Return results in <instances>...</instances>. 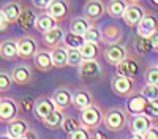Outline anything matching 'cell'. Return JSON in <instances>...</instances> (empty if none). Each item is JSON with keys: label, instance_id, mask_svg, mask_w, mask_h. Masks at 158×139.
Returning a JSON list of instances; mask_svg holds the SVG:
<instances>
[{"label": "cell", "instance_id": "7", "mask_svg": "<svg viewBox=\"0 0 158 139\" xmlns=\"http://www.w3.org/2000/svg\"><path fill=\"white\" fill-rule=\"evenodd\" d=\"M144 16H146V10H144L139 3H128L122 19L128 27H138V24L141 22V19Z\"/></svg>", "mask_w": 158, "mask_h": 139}, {"label": "cell", "instance_id": "3", "mask_svg": "<svg viewBox=\"0 0 158 139\" xmlns=\"http://www.w3.org/2000/svg\"><path fill=\"white\" fill-rule=\"evenodd\" d=\"M18 112H19V103L11 98V96H5V98H0V122L8 123L13 119L18 117Z\"/></svg>", "mask_w": 158, "mask_h": 139}, {"label": "cell", "instance_id": "18", "mask_svg": "<svg viewBox=\"0 0 158 139\" xmlns=\"http://www.w3.org/2000/svg\"><path fill=\"white\" fill-rule=\"evenodd\" d=\"M32 78H33V76H32V70L27 65H18V67L13 68V71H11V79H13V82L18 84V85H27V84H30Z\"/></svg>", "mask_w": 158, "mask_h": 139}, {"label": "cell", "instance_id": "46", "mask_svg": "<svg viewBox=\"0 0 158 139\" xmlns=\"http://www.w3.org/2000/svg\"><path fill=\"white\" fill-rule=\"evenodd\" d=\"M90 139H108V134L104 133V131H101V130H92V133H90Z\"/></svg>", "mask_w": 158, "mask_h": 139}, {"label": "cell", "instance_id": "5", "mask_svg": "<svg viewBox=\"0 0 158 139\" xmlns=\"http://www.w3.org/2000/svg\"><path fill=\"white\" fill-rule=\"evenodd\" d=\"M36 51H38V44H36L33 36L25 35V36H21L18 40V55H19V59H24V60L33 59Z\"/></svg>", "mask_w": 158, "mask_h": 139}, {"label": "cell", "instance_id": "30", "mask_svg": "<svg viewBox=\"0 0 158 139\" xmlns=\"http://www.w3.org/2000/svg\"><path fill=\"white\" fill-rule=\"evenodd\" d=\"M22 8H24V6L19 5L18 2H8L2 10H3V13H5L6 19L10 21V24H15V22H18V19H19V16H21Z\"/></svg>", "mask_w": 158, "mask_h": 139}, {"label": "cell", "instance_id": "27", "mask_svg": "<svg viewBox=\"0 0 158 139\" xmlns=\"http://www.w3.org/2000/svg\"><path fill=\"white\" fill-rule=\"evenodd\" d=\"M51 59H52V65H54V68H63V67H68L67 47L59 46V47L51 49Z\"/></svg>", "mask_w": 158, "mask_h": 139}, {"label": "cell", "instance_id": "50", "mask_svg": "<svg viewBox=\"0 0 158 139\" xmlns=\"http://www.w3.org/2000/svg\"><path fill=\"white\" fill-rule=\"evenodd\" d=\"M0 139H13V137L8 136V134H3V136H0Z\"/></svg>", "mask_w": 158, "mask_h": 139}, {"label": "cell", "instance_id": "51", "mask_svg": "<svg viewBox=\"0 0 158 139\" xmlns=\"http://www.w3.org/2000/svg\"><path fill=\"white\" fill-rule=\"evenodd\" d=\"M127 2H128V3H139L141 0H127Z\"/></svg>", "mask_w": 158, "mask_h": 139}, {"label": "cell", "instance_id": "17", "mask_svg": "<svg viewBox=\"0 0 158 139\" xmlns=\"http://www.w3.org/2000/svg\"><path fill=\"white\" fill-rule=\"evenodd\" d=\"M33 65L38 71H51L52 68H54V65H52V59H51V51H36V54L33 55Z\"/></svg>", "mask_w": 158, "mask_h": 139}, {"label": "cell", "instance_id": "28", "mask_svg": "<svg viewBox=\"0 0 158 139\" xmlns=\"http://www.w3.org/2000/svg\"><path fill=\"white\" fill-rule=\"evenodd\" d=\"M127 0H109L108 5H106V13L108 16L114 18V19H118L123 16L125 13V8H127Z\"/></svg>", "mask_w": 158, "mask_h": 139}, {"label": "cell", "instance_id": "19", "mask_svg": "<svg viewBox=\"0 0 158 139\" xmlns=\"http://www.w3.org/2000/svg\"><path fill=\"white\" fill-rule=\"evenodd\" d=\"M101 32V41L109 44H115L122 40V29L118 25H104V27L100 30Z\"/></svg>", "mask_w": 158, "mask_h": 139}, {"label": "cell", "instance_id": "10", "mask_svg": "<svg viewBox=\"0 0 158 139\" xmlns=\"http://www.w3.org/2000/svg\"><path fill=\"white\" fill-rule=\"evenodd\" d=\"M46 13L51 18H54L57 22H60V21H63L65 18L68 16L70 2L68 0H51L49 6L46 8Z\"/></svg>", "mask_w": 158, "mask_h": 139}, {"label": "cell", "instance_id": "25", "mask_svg": "<svg viewBox=\"0 0 158 139\" xmlns=\"http://www.w3.org/2000/svg\"><path fill=\"white\" fill-rule=\"evenodd\" d=\"M63 119H65V116H63V109L56 108V109L52 111L49 116H46L41 122L44 123L46 128H49V130H57V128H60V125H62Z\"/></svg>", "mask_w": 158, "mask_h": 139}, {"label": "cell", "instance_id": "6", "mask_svg": "<svg viewBox=\"0 0 158 139\" xmlns=\"http://www.w3.org/2000/svg\"><path fill=\"white\" fill-rule=\"evenodd\" d=\"M79 68V78L82 81H95L101 76V67L97 60H82Z\"/></svg>", "mask_w": 158, "mask_h": 139}, {"label": "cell", "instance_id": "41", "mask_svg": "<svg viewBox=\"0 0 158 139\" xmlns=\"http://www.w3.org/2000/svg\"><path fill=\"white\" fill-rule=\"evenodd\" d=\"M33 106H35V100L32 96H24L21 101H19V108L24 111V112H32L33 111Z\"/></svg>", "mask_w": 158, "mask_h": 139}, {"label": "cell", "instance_id": "35", "mask_svg": "<svg viewBox=\"0 0 158 139\" xmlns=\"http://www.w3.org/2000/svg\"><path fill=\"white\" fill-rule=\"evenodd\" d=\"M67 57H68V67H79L82 62L81 51L74 47H67Z\"/></svg>", "mask_w": 158, "mask_h": 139}, {"label": "cell", "instance_id": "42", "mask_svg": "<svg viewBox=\"0 0 158 139\" xmlns=\"http://www.w3.org/2000/svg\"><path fill=\"white\" fill-rule=\"evenodd\" d=\"M68 139H90V131L85 130L84 126H81V128H77L76 131L70 133Z\"/></svg>", "mask_w": 158, "mask_h": 139}, {"label": "cell", "instance_id": "1", "mask_svg": "<svg viewBox=\"0 0 158 139\" xmlns=\"http://www.w3.org/2000/svg\"><path fill=\"white\" fill-rule=\"evenodd\" d=\"M127 111L122 108H111L104 112L103 125L108 131H122L127 125Z\"/></svg>", "mask_w": 158, "mask_h": 139}, {"label": "cell", "instance_id": "2", "mask_svg": "<svg viewBox=\"0 0 158 139\" xmlns=\"http://www.w3.org/2000/svg\"><path fill=\"white\" fill-rule=\"evenodd\" d=\"M103 116H104V112L101 111V108L94 103L89 108H85L84 111H81L79 122H81V126H84L85 130L92 131V130L100 128V125L103 123Z\"/></svg>", "mask_w": 158, "mask_h": 139}, {"label": "cell", "instance_id": "26", "mask_svg": "<svg viewBox=\"0 0 158 139\" xmlns=\"http://www.w3.org/2000/svg\"><path fill=\"white\" fill-rule=\"evenodd\" d=\"M57 25V21L54 19V18H51L48 13H44V14H40V16H36V21H35V30L36 32H40V33H46L48 30H51V29H54Z\"/></svg>", "mask_w": 158, "mask_h": 139}, {"label": "cell", "instance_id": "23", "mask_svg": "<svg viewBox=\"0 0 158 139\" xmlns=\"http://www.w3.org/2000/svg\"><path fill=\"white\" fill-rule=\"evenodd\" d=\"M51 98L54 100V103H56L57 108H60V109H67V108L71 104V101H73V93L68 90V88L62 87V88H57V90L52 93Z\"/></svg>", "mask_w": 158, "mask_h": 139}, {"label": "cell", "instance_id": "43", "mask_svg": "<svg viewBox=\"0 0 158 139\" xmlns=\"http://www.w3.org/2000/svg\"><path fill=\"white\" fill-rule=\"evenodd\" d=\"M142 136H144V139H158V126L156 125H152Z\"/></svg>", "mask_w": 158, "mask_h": 139}, {"label": "cell", "instance_id": "9", "mask_svg": "<svg viewBox=\"0 0 158 139\" xmlns=\"http://www.w3.org/2000/svg\"><path fill=\"white\" fill-rule=\"evenodd\" d=\"M127 55H128L127 49H125V46H122L120 43L109 44L106 49H104V52H103L104 60H106L109 65H112V67H117Z\"/></svg>", "mask_w": 158, "mask_h": 139}, {"label": "cell", "instance_id": "49", "mask_svg": "<svg viewBox=\"0 0 158 139\" xmlns=\"http://www.w3.org/2000/svg\"><path fill=\"white\" fill-rule=\"evenodd\" d=\"M128 139H144V136L142 134H136V133H131V136Z\"/></svg>", "mask_w": 158, "mask_h": 139}, {"label": "cell", "instance_id": "16", "mask_svg": "<svg viewBox=\"0 0 158 139\" xmlns=\"http://www.w3.org/2000/svg\"><path fill=\"white\" fill-rule=\"evenodd\" d=\"M152 125H153V120L150 117H147L146 114H138V116H133V119H131L130 130H131V133L144 134Z\"/></svg>", "mask_w": 158, "mask_h": 139}, {"label": "cell", "instance_id": "37", "mask_svg": "<svg viewBox=\"0 0 158 139\" xmlns=\"http://www.w3.org/2000/svg\"><path fill=\"white\" fill-rule=\"evenodd\" d=\"M144 81L146 84H152V85H158V67H150L144 73Z\"/></svg>", "mask_w": 158, "mask_h": 139}, {"label": "cell", "instance_id": "24", "mask_svg": "<svg viewBox=\"0 0 158 139\" xmlns=\"http://www.w3.org/2000/svg\"><path fill=\"white\" fill-rule=\"evenodd\" d=\"M71 104L77 109V111H84L85 108H89L90 104H94V98L87 90H76L73 93V101Z\"/></svg>", "mask_w": 158, "mask_h": 139}, {"label": "cell", "instance_id": "32", "mask_svg": "<svg viewBox=\"0 0 158 139\" xmlns=\"http://www.w3.org/2000/svg\"><path fill=\"white\" fill-rule=\"evenodd\" d=\"M84 36L81 35H76L73 32H68V33H65V38H63V44L65 47H74V49H79L82 44H84Z\"/></svg>", "mask_w": 158, "mask_h": 139}, {"label": "cell", "instance_id": "4", "mask_svg": "<svg viewBox=\"0 0 158 139\" xmlns=\"http://www.w3.org/2000/svg\"><path fill=\"white\" fill-rule=\"evenodd\" d=\"M111 87H112V92L115 95L125 98V96L133 95V92H135V81L131 78H127V76L115 74V78H112Z\"/></svg>", "mask_w": 158, "mask_h": 139}, {"label": "cell", "instance_id": "38", "mask_svg": "<svg viewBox=\"0 0 158 139\" xmlns=\"http://www.w3.org/2000/svg\"><path fill=\"white\" fill-rule=\"evenodd\" d=\"M144 114H146L147 117H150L152 120H156L158 119V100L147 101V106L144 109Z\"/></svg>", "mask_w": 158, "mask_h": 139}, {"label": "cell", "instance_id": "8", "mask_svg": "<svg viewBox=\"0 0 158 139\" xmlns=\"http://www.w3.org/2000/svg\"><path fill=\"white\" fill-rule=\"evenodd\" d=\"M106 13V5L103 0H87V3L84 6V18L89 19L90 22H97L101 19Z\"/></svg>", "mask_w": 158, "mask_h": 139}, {"label": "cell", "instance_id": "31", "mask_svg": "<svg viewBox=\"0 0 158 139\" xmlns=\"http://www.w3.org/2000/svg\"><path fill=\"white\" fill-rule=\"evenodd\" d=\"M79 51H81L82 60H97L98 44L97 43H90V41H84V44L79 47Z\"/></svg>", "mask_w": 158, "mask_h": 139}, {"label": "cell", "instance_id": "40", "mask_svg": "<svg viewBox=\"0 0 158 139\" xmlns=\"http://www.w3.org/2000/svg\"><path fill=\"white\" fill-rule=\"evenodd\" d=\"M11 84H13L11 74H8V73H5V71H0V93L10 90Z\"/></svg>", "mask_w": 158, "mask_h": 139}, {"label": "cell", "instance_id": "29", "mask_svg": "<svg viewBox=\"0 0 158 139\" xmlns=\"http://www.w3.org/2000/svg\"><path fill=\"white\" fill-rule=\"evenodd\" d=\"M90 27H94V22H90V21L85 19L84 16H82V18H74V19L71 21V24H70V32L84 36V33H85Z\"/></svg>", "mask_w": 158, "mask_h": 139}, {"label": "cell", "instance_id": "20", "mask_svg": "<svg viewBox=\"0 0 158 139\" xmlns=\"http://www.w3.org/2000/svg\"><path fill=\"white\" fill-rule=\"evenodd\" d=\"M0 57L6 62L16 60L18 55V40H6L0 43Z\"/></svg>", "mask_w": 158, "mask_h": 139}, {"label": "cell", "instance_id": "45", "mask_svg": "<svg viewBox=\"0 0 158 139\" xmlns=\"http://www.w3.org/2000/svg\"><path fill=\"white\" fill-rule=\"evenodd\" d=\"M32 3L38 10H46L49 6V3H51V0H32Z\"/></svg>", "mask_w": 158, "mask_h": 139}, {"label": "cell", "instance_id": "15", "mask_svg": "<svg viewBox=\"0 0 158 139\" xmlns=\"http://www.w3.org/2000/svg\"><path fill=\"white\" fill-rule=\"evenodd\" d=\"M115 71H117V74L127 76V78H131V79H133L135 76L138 74V71H139V63L136 62V59L127 55V57L115 67Z\"/></svg>", "mask_w": 158, "mask_h": 139}, {"label": "cell", "instance_id": "12", "mask_svg": "<svg viewBox=\"0 0 158 139\" xmlns=\"http://www.w3.org/2000/svg\"><path fill=\"white\" fill-rule=\"evenodd\" d=\"M57 106L54 103V100L49 96H40L38 100H35V106H33V114L38 120H43L46 116L54 111Z\"/></svg>", "mask_w": 158, "mask_h": 139}, {"label": "cell", "instance_id": "47", "mask_svg": "<svg viewBox=\"0 0 158 139\" xmlns=\"http://www.w3.org/2000/svg\"><path fill=\"white\" fill-rule=\"evenodd\" d=\"M150 43H152V49L155 51V52H158V30H156L155 33H152Z\"/></svg>", "mask_w": 158, "mask_h": 139}, {"label": "cell", "instance_id": "33", "mask_svg": "<svg viewBox=\"0 0 158 139\" xmlns=\"http://www.w3.org/2000/svg\"><path fill=\"white\" fill-rule=\"evenodd\" d=\"M60 128L63 130V133L70 134V133L76 131L77 128H81V122H79L76 117H65L62 125H60Z\"/></svg>", "mask_w": 158, "mask_h": 139}, {"label": "cell", "instance_id": "44", "mask_svg": "<svg viewBox=\"0 0 158 139\" xmlns=\"http://www.w3.org/2000/svg\"><path fill=\"white\" fill-rule=\"evenodd\" d=\"M10 21L6 19V16H5V13H3V10H0V32H6L8 29H10Z\"/></svg>", "mask_w": 158, "mask_h": 139}, {"label": "cell", "instance_id": "39", "mask_svg": "<svg viewBox=\"0 0 158 139\" xmlns=\"http://www.w3.org/2000/svg\"><path fill=\"white\" fill-rule=\"evenodd\" d=\"M84 40L85 41H90V43H100L101 41V32H100V29H97V27H90L85 33H84Z\"/></svg>", "mask_w": 158, "mask_h": 139}, {"label": "cell", "instance_id": "36", "mask_svg": "<svg viewBox=\"0 0 158 139\" xmlns=\"http://www.w3.org/2000/svg\"><path fill=\"white\" fill-rule=\"evenodd\" d=\"M141 95H144L149 101L150 100H158V85H152V84H144V87L141 88Z\"/></svg>", "mask_w": 158, "mask_h": 139}, {"label": "cell", "instance_id": "48", "mask_svg": "<svg viewBox=\"0 0 158 139\" xmlns=\"http://www.w3.org/2000/svg\"><path fill=\"white\" fill-rule=\"evenodd\" d=\"M18 139H36V134L33 133V131H27V133H25V134H22V136H19Z\"/></svg>", "mask_w": 158, "mask_h": 139}, {"label": "cell", "instance_id": "21", "mask_svg": "<svg viewBox=\"0 0 158 139\" xmlns=\"http://www.w3.org/2000/svg\"><path fill=\"white\" fill-rule=\"evenodd\" d=\"M35 21H36V14L32 11V8L29 6H24L22 8V13H21V16L18 19V25H19V29L24 30V32H29L35 27Z\"/></svg>", "mask_w": 158, "mask_h": 139}, {"label": "cell", "instance_id": "34", "mask_svg": "<svg viewBox=\"0 0 158 139\" xmlns=\"http://www.w3.org/2000/svg\"><path fill=\"white\" fill-rule=\"evenodd\" d=\"M135 49H136V52L144 55V54H147L150 52L152 49V43H150V38H142V36H138V40L135 43Z\"/></svg>", "mask_w": 158, "mask_h": 139}, {"label": "cell", "instance_id": "14", "mask_svg": "<svg viewBox=\"0 0 158 139\" xmlns=\"http://www.w3.org/2000/svg\"><path fill=\"white\" fill-rule=\"evenodd\" d=\"M63 38H65V32L62 30V27H56L48 30L46 33H43V44L48 49H54L63 44Z\"/></svg>", "mask_w": 158, "mask_h": 139}, {"label": "cell", "instance_id": "13", "mask_svg": "<svg viewBox=\"0 0 158 139\" xmlns=\"http://www.w3.org/2000/svg\"><path fill=\"white\" fill-rule=\"evenodd\" d=\"M158 30V21L153 14H147L141 19V22L138 24V36L142 38H150L152 33H155Z\"/></svg>", "mask_w": 158, "mask_h": 139}, {"label": "cell", "instance_id": "53", "mask_svg": "<svg viewBox=\"0 0 158 139\" xmlns=\"http://www.w3.org/2000/svg\"><path fill=\"white\" fill-rule=\"evenodd\" d=\"M156 67H158V65H156Z\"/></svg>", "mask_w": 158, "mask_h": 139}, {"label": "cell", "instance_id": "11", "mask_svg": "<svg viewBox=\"0 0 158 139\" xmlns=\"http://www.w3.org/2000/svg\"><path fill=\"white\" fill-rule=\"evenodd\" d=\"M147 98L141 95V93H133L130 95L127 100V104H125V111L130 116H138V114H144V109L147 106Z\"/></svg>", "mask_w": 158, "mask_h": 139}, {"label": "cell", "instance_id": "52", "mask_svg": "<svg viewBox=\"0 0 158 139\" xmlns=\"http://www.w3.org/2000/svg\"><path fill=\"white\" fill-rule=\"evenodd\" d=\"M150 2H152V3L155 5V6H158V0H150Z\"/></svg>", "mask_w": 158, "mask_h": 139}, {"label": "cell", "instance_id": "22", "mask_svg": "<svg viewBox=\"0 0 158 139\" xmlns=\"http://www.w3.org/2000/svg\"><path fill=\"white\" fill-rule=\"evenodd\" d=\"M30 128H29V123L25 122L24 119H13L11 122H8V136H11L13 139H18L19 136L25 134Z\"/></svg>", "mask_w": 158, "mask_h": 139}]
</instances>
